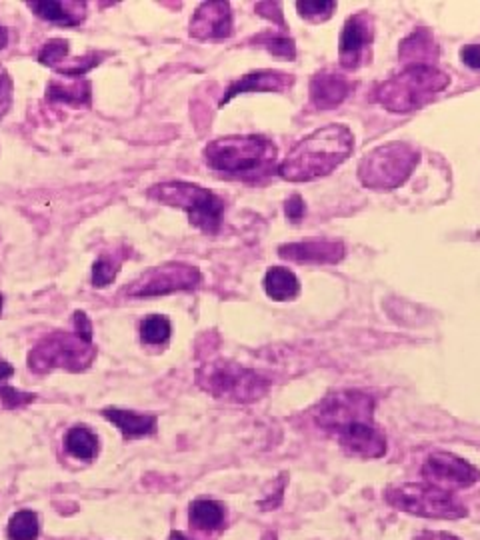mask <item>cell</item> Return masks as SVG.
<instances>
[{"label": "cell", "mask_w": 480, "mask_h": 540, "mask_svg": "<svg viewBox=\"0 0 480 540\" xmlns=\"http://www.w3.org/2000/svg\"><path fill=\"white\" fill-rule=\"evenodd\" d=\"M375 400L360 390H343L325 398L318 406L316 425L336 436L348 456L380 458L386 438L373 420Z\"/></svg>", "instance_id": "6da1fadb"}, {"label": "cell", "mask_w": 480, "mask_h": 540, "mask_svg": "<svg viewBox=\"0 0 480 540\" xmlns=\"http://www.w3.org/2000/svg\"><path fill=\"white\" fill-rule=\"evenodd\" d=\"M355 136L345 125H328L300 140L278 165V175L290 183H310L326 176L350 156Z\"/></svg>", "instance_id": "7a4b0ae2"}, {"label": "cell", "mask_w": 480, "mask_h": 540, "mask_svg": "<svg viewBox=\"0 0 480 540\" xmlns=\"http://www.w3.org/2000/svg\"><path fill=\"white\" fill-rule=\"evenodd\" d=\"M276 145L260 135L223 136L205 148V160L210 168L243 180L268 176L276 166Z\"/></svg>", "instance_id": "3957f363"}, {"label": "cell", "mask_w": 480, "mask_h": 540, "mask_svg": "<svg viewBox=\"0 0 480 540\" xmlns=\"http://www.w3.org/2000/svg\"><path fill=\"white\" fill-rule=\"evenodd\" d=\"M448 83V75L433 65H408L403 73L380 83L373 98L390 113H413L433 103Z\"/></svg>", "instance_id": "277c9868"}, {"label": "cell", "mask_w": 480, "mask_h": 540, "mask_svg": "<svg viewBox=\"0 0 480 540\" xmlns=\"http://www.w3.org/2000/svg\"><path fill=\"white\" fill-rule=\"evenodd\" d=\"M148 198L158 200V203L168 206L183 208L188 215L190 223L208 235L216 233L225 213L223 198H218L205 186L185 183V180H170V183L150 186Z\"/></svg>", "instance_id": "5b68a950"}, {"label": "cell", "mask_w": 480, "mask_h": 540, "mask_svg": "<svg viewBox=\"0 0 480 540\" xmlns=\"http://www.w3.org/2000/svg\"><path fill=\"white\" fill-rule=\"evenodd\" d=\"M418 165V150L406 143L378 146L358 163V178L373 190H393L406 183Z\"/></svg>", "instance_id": "8992f818"}, {"label": "cell", "mask_w": 480, "mask_h": 540, "mask_svg": "<svg viewBox=\"0 0 480 540\" xmlns=\"http://www.w3.org/2000/svg\"><path fill=\"white\" fill-rule=\"evenodd\" d=\"M385 500L396 510H403V513L423 518L456 520L468 515L465 505H460L450 490L438 488L428 483H408L400 486H390L386 488Z\"/></svg>", "instance_id": "52a82bcc"}, {"label": "cell", "mask_w": 480, "mask_h": 540, "mask_svg": "<svg viewBox=\"0 0 480 540\" xmlns=\"http://www.w3.org/2000/svg\"><path fill=\"white\" fill-rule=\"evenodd\" d=\"M196 378L206 393L218 398H233L238 403H250V400L260 398L268 388L266 378L233 363L206 365L198 370Z\"/></svg>", "instance_id": "ba28073f"}, {"label": "cell", "mask_w": 480, "mask_h": 540, "mask_svg": "<svg viewBox=\"0 0 480 540\" xmlns=\"http://www.w3.org/2000/svg\"><path fill=\"white\" fill-rule=\"evenodd\" d=\"M95 358V348L83 343V340H73L65 333H56L45 338L28 356V366L36 373H46L50 368H68V370H83Z\"/></svg>", "instance_id": "9c48e42d"}, {"label": "cell", "mask_w": 480, "mask_h": 540, "mask_svg": "<svg viewBox=\"0 0 480 540\" xmlns=\"http://www.w3.org/2000/svg\"><path fill=\"white\" fill-rule=\"evenodd\" d=\"M200 270L185 263H166L148 268L126 288L128 296H163L176 290H190L200 283Z\"/></svg>", "instance_id": "30bf717a"}, {"label": "cell", "mask_w": 480, "mask_h": 540, "mask_svg": "<svg viewBox=\"0 0 480 540\" xmlns=\"http://www.w3.org/2000/svg\"><path fill=\"white\" fill-rule=\"evenodd\" d=\"M423 476L428 485L438 488H468L480 480V470L468 460L450 453H433L423 466Z\"/></svg>", "instance_id": "8fae6325"}, {"label": "cell", "mask_w": 480, "mask_h": 540, "mask_svg": "<svg viewBox=\"0 0 480 540\" xmlns=\"http://www.w3.org/2000/svg\"><path fill=\"white\" fill-rule=\"evenodd\" d=\"M375 38V18L368 13L350 16L338 40V58L345 68H358L370 58V45Z\"/></svg>", "instance_id": "7c38bea8"}, {"label": "cell", "mask_w": 480, "mask_h": 540, "mask_svg": "<svg viewBox=\"0 0 480 540\" xmlns=\"http://www.w3.org/2000/svg\"><path fill=\"white\" fill-rule=\"evenodd\" d=\"M190 35L198 40L228 38L233 35V13L228 3H203L190 20Z\"/></svg>", "instance_id": "4fadbf2b"}, {"label": "cell", "mask_w": 480, "mask_h": 540, "mask_svg": "<svg viewBox=\"0 0 480 540\" xmlns=\"http://www.w3.org/2000/svg\"><path fill=\"white\" fill-rule=\"evenodd\" d=\"M353 88L355 85L346 76L325 70V73H318L310 80V103L320 110L336 108L353 93Z\"/></svg>", "instance_id": "5bb4252c"}, {"label": "cell", "mask_w": 480, "mask_h": 540, "mask_svg": "<svg viewBox=\"0 0 480 540\" xmlns=\"http://www.w3.org/2000/svg\"><path fill=\"white\" fill-rule=\"evenodd\" d=\"M293 83H295L293 75L278 73V70H258V73H250V75H245L240 80H235V83L228 86L226 95L220 98V106H225L235 96L243 93H255V90L256 93H270V90L280 93V90H286L293 86Z\"/></svg>", "instance_id": "9a60e30c"}, {"label": "cell", "mask_w": 480, "mask_h": 540, "mask_svg": "<svg viewBox=\"0 0 480 540\" xmlns=\"http://www.w3.org/2000/svg\"><path fill=\"white\" fill-rule=\"evenodd\" d=\"M280 258L300 265H336L345 256L340 243H293L278 248Z\"/></svg>", "instance_id": "2e32d148"}, {"label": "cell", "mask_w": 480, "mask_h": 540, "mask_svg": "<svg viewBox=\"0 0 480 540\" xmlns=\"http://www.w3.org/2000/svg\"><path fill=\"white\" fill-rule=\"evenodd\" d=\"M26 5L36 16L60 26H78L86 16V3L75 0H33Z\"/></svg>", "instance_id": "e0dca14e"}, {"label": "cell", "mask_w": 480, "mask_h": 540, "mask_svg": "<svg viewBox=\"0 0 480 540\" xmlns=\"http://www.w3.org/2000/svg\"><path fill=\"white\" fill-rule=\"evenodd\" d=\"M103 416L113 423L125 438H138L156 433V416L155 415H138L133 410L105 408Z\"/></svg>", "instance_id": "ac0fdd59"}, {"label": "cell", "mask_w": 480, "mask_h": 540, "mask_svg": "<svg viewBox=\"0 0 480 540\" xmlns=\"http://www.w3.org/2000/svg\"><path fill=\"white\" fill-rule=\"evenodd\" d=\"M46 98L50 103H63L68 106H88L90 105V83L83 78H70L68 83L53 80L46 88Z\"/></svg>", "instance_id": "d6986e66"}, {"label": "cell", "mask_w": 480, "mask_h": 540, "mask_svg": "<svg viewBox=\"0 0 480 540\" xmlns=\"http://www.w3.org/2000/svg\"><path fill=\"white\" fill-rule=\"evenodd\" d=\"M436 56L438 48L435 45L433 35H430L426 28L415 30V33L400 45V58H405V63L428 65V60Z\"/></svg>", "instance_id": "ffe728a7"}, {"label": "cell", "mask_w": 480, "mask_h": 540, "mask_svg": "<svg viewBox=\"0 0 480 540\" xmlns=\"http://www.w3.org/2000/svg\"><path fill=\"white\" fill-rule=\"evenodd\" d=\"M265 290L270 298L283 303V300H293L298 296L300 283L293 270L273 266L268 268V273L265 275Z\"/></svg>", "instance_id": "44dd1931"}, {"label": "cell", "mask_w": 480, "mask_h": 540, "mask_svg": "<svg viewBox=\"0 0 480 540\" xmlns=\"http://www.w3.org/2000/svg\"><path fill=\"white\" fill-rule=\"evenodd\" d=\"M65 445L68 453L78 460H93L98 453V438L93 430L85 425L70 428L65 438Z\"/></svg>", "instance_id": "7402d4cb"}, {"label": "cell", "mask_w": 480, "mask_h": 540, "mask_svg": "<svg viewBox=\"0 0 480 540\" xmlns=\"http://www.w3.org/2000/svg\"><path fill=\"white\" fill-rule=\"evenodd\" d=\"M225 520V508L220 506L215 500H195L190 505V523H193L196 528L203 530H215L218 526H223Z\"/></svg>", "instance_id": "603a6c76"}, {"label": "cell", "mask_w": 480, "mask_h": 540, "mask_svg": "<svg viewBox=\"0 0 480 540\" xmlns=\"http://www.w3.org/2000/svg\"><path fill=\"white\" fill-rule=\"evenodd\" d=\"M38 536V516L33 510H18L8 523L10 540H35Z\"/></svg>", "instance_id": "cb8c5ba5"}, {"label": "cell", "mask_w": 480, "mask_h": 540, "mask_svg": "<svg viewBox=\"0 0 480 540\" xmlns=\"http://www.w3.org/2000/svg\"><path fill=\"white\" fill-rule=\"evenodd\" d=\"M170 336V320L163 315H153L140 325V338L146 345H163Z\"/></svg>", "instance_id": "d4e9b609"}, {"label": "cell", "mask_w": 480, "mask_h": 540, "mask_svg": "<svg viewBox=\"0 0 480 540\" xmlns=\"http://www.w3.org/2000/svg\"><path fill=\"white\" fill-rule=\"evenodd\" d=\"M66 56H68V43H66V40L53 38V40H48V43L43 46V50H40L38 60H40V65L56 70L60 65L65 63Z\"/></svg>", "instance_id": "484cf974"}, {"label": "cell", "mask_w": 480, "mask_h": 540, "mask_svg": "<svg viewBox=\"0 0 480 540\" xmlns=\"http://www.w3.org/2000/svg\"><path fill=\"white\" fill-rule=\"evenodd\" d=\"M296 8L300 16L320 23V20L330 18L333 10L336 8V3H333V0H323V3H316V0H305V3H296Z\"/></svg>", "instance_id": "4316f807"}, {"label": "cell", "mask_w": 480, "mask_h": 540, "mask_svg": "<svg viewBox=\"0 0 480 540\" xmlns=\"http://www.w3.org/2000/svg\"><path fill=\"white\" fill-rule=\"evenodd\" d=\"M118 275V263L108 256H100L93 266V285L98 288L108 286Z\"/></svg>", "instance_id": "83f0119b"}, {"label": "cell", "mask_w": 480, "mask_h": 540, "mask_svg": "<svg viewBox=\"0 0 480 540\" xmlns=\"http://www.w3.org/2000/svg\"><path fill=\"white\" fill-rule=\"evenodd\" d=\"M270 55L275 56H283L293 60L296 56V46L293 43V38L288 36H273V38H266L265 45H263Z\"/></svg>", "instance_id": "f1b7e54d"}, {"label": "cell", "mask_w": 480, "mask_h": 540, "mask_svg": "<svg viewBox=\"0 0 480 540\" xmlns=\"http://www.w3.org/2000/svg\"><path fill=\"white\" fill-rule=\"evenodd\" d=\"M13 106V78L8 76L5 66H0V118Z\"/></svg>", "instance_id": "f546056e"}, {"label": "cell", "mask_w": 480, "mask_h": 540, "mask_svg": "<svg viewBox=\"0 0 480 540\" xmlns=\"http://www.w3.org/2000/svg\"><path fill=\"white\" fill-rule=\"evenodd\" d=\"M0 398H3L5 406L15 408V406H23V405L30 403V400H35V395L18 393V390L13 386H0Z\"/></svg>", "instance_id": "4dcf8cb0"}, {"label": "cell", "mask_w": 480, "mask_h": 540, "mask_svg": "<svg viewBox=\"0 0 480 540\" xmlns=\"http://www.w3.org/2000/svg\"><path fill=\"white\" fill-rule=\"evenodd\" d=\"M75 330H76V336L83 340V343L86 345L93 343V325H90L88 316L85 313H80V310L75 313Z\"/></svg>", "instance_id": "1f68e13d"}, {"label": "cell", "mask_w": 480, "mask_h": 540, "mask_svg": "<svg viewBox=\"0 0 480 540\" xmlns=\"http://www.w3.org/2000/svg\"><path fill=\"white\" fill-rule=\"evenodd\" d=\"M460 58L470 68L480 70V45H468L460 50Z\"/></svg>", "instance_id": "d6a6232c"}, {"label": "cell", "mask_w": 480, "mask_h": 540, "mask_svg": "<svg viewBox=\"0 0 480 540\" xmlns=\"http://www.w3.org/2000/svg\"><path fill=\"white\" fill-rule=\"evenodd\" d=\"M305 215V203H303V198H300L298 195H295L293 198L288 200L286 203V216L290 218V220H300V216Z\"/></svg>", "instance_id": "836d02e7"}, {"label": "cell", "mask_w": 480, "mask_h": 540, "mask_svg": "<svg viewBox=\"0 0 480 540\" xmlns=\"http://www.w3.org/2000/svg\"><path fill=\"white\" fill-rule=\"evenodd\" d=\"M415 540H460L450 533H440V530H423L415 536Z\"/></svg>", "instance_id": "e575fe53"}, {"label": "cell", "mask_w": 480, "mask_h": 540, "mask_svg": "<svg viewBox=\"0 0 480 540\" xmlns=\"http://www.w3.org/2000/svg\"><path fill=\"white\" fill-rule=\"evenodd\" d=\"M13 373H15L13 366L6 365V363H0V383H3V380H6Z\"/></svg>", "instance_id": "d590c367"}, {"label": "cell", "mask_w": 480, "mask_h": 540, "mask_svg": "<svg viewBox=\"0 0 480 540\" xmlns=\"http://www.w3.org/2000/svg\"><path fill=\"white\" fill-rule=\"evenodd\" d=\"M6 43H8V33L3 26H0V48H5Z\"/></svg>", "instance_id": "8d00e7d4"}, {"label": "cell", "mask_w": 480, "mask_h": 540, "mask_svg": "<svg viewBox=\"0 0 480 540\" xmlns=\"http://www.w3.org/2000/svg\"><path fill=\"white\" fill-rule=\"evenodd\" d=\"M168 540H188V538L183 533H173V535H170Z\"/></svg>", "instance_id": "74e56055"}, {"label": "cell", "mask_w": 480, "mask_h": 540, "mask_svg": "<svg viewBox=\"0 0 480 540\" xmlns=\"http://www.w3.org/2000/svg\"><path fill=\"white\" fill-rule=\"evenodd\" d=\"M275 538H276L275 535H266V536H265V540H275Z\"/></svg>", "instance_id": "f35d334b"}, {"label": "cell", "mask_w": 480, "mask_h": 540, "mask_svg": "<svg viewBox=\"0 0 480 540\" xmlns=\"http://www.w3.org/2000/svg\"><path fill=\"white\" fill-rule=\"evenodd\" d=\"M0 310H3V296H0Z\"/></svg>", "instance_id": "ab89813d"}]
</instances>
